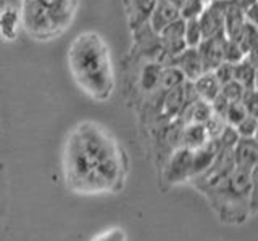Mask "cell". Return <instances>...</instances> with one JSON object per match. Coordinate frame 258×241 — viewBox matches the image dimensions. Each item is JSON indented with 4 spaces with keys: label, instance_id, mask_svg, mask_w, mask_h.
Masks as SVG:
<instances>
[{
    "label": "cell",
    "instance_id": "cell-1",
    "mask_svg": "<svg viewBox=\"0 0 258 241\" xmlns=\"http://www.w3.org/2000/svg\"><path fill=\"white\" fill-rule=\"evenodd\" d=\"M63 177L78 195L119 193L129 174V158L119 140L95 120H83L63 145Z\"/></svg>",
    "mask_w": 258,
    "mask_h": 241
},
{
    "label": "cell",
    "instance_id": "cell-2",
    "mask_svg": "<svg viewBox=\"0 0 258 241\" xmlns=\"http://www.w3.org/2000/svg\"><path fill=\"white\" fill-rule=\"evenodd\" d=\"M68 71L83 93L97 103L115 93L116 77L110 47L99 32L83 31L71 40L67 52Z\"/></svg>",
    "mask_w": 258,
    "mask_h": 241
},
{
    "label": "cell",
    "instance_id": "cell-3",
    "mask_svg": "<svg viewBox=\"0 0 258 241\" xmlns=\"http://www.w3.org/2000/svg\"><path fill=\"white\" fill-rule=\"evenodd\" d=\"M255 174L256 169L245 171L236 167L224 180L202 193L221 222L242 223L250 211H255Z\"/></svg>",
    "mask_w": 258,
    "mask_h": 241
},
{
    "label": "cell",
    "instance_id": "cell-4",
    "mask_svg": "<svg viewBox=\"0 0 258 241\" xmlns=\"http://www.w3.org/2000/svg\"><path fill=\"white\" fill-rule=\"evenodd\" d=\"M79 0H23L21 23L36 40L58 37L75 21Z\"/></svg>",
    "mask_w": 258,
    "mask_h": 241
},
{
    "label": "cell",
    "instance_id": "cell-5",
    "mask_svg": "<svg viewBox=\"0 0 258 241\" xmlns=\"http://www.w3.org/2000/svg\"><path fill=\"white\" fill-rule=\"evenodd\" d=\"M228 0H212L199 16V24L204 39L224 34V12Z\"/></svg>",
    "mask_w": 258,
    "mask_h": 241
},
{
    "label": "cell",
    "instance_id": "cell-6",
    "mask_svg": "<svg viewBox=\"0 0 258 241\" xmlns=\"http://www.w3.org/2000/svg\"><path fill=\"white\" fill-rule=\"evenodd\" d=\"M160 37V44L163 52L168 55L169 63L174 58L176 55H179L184 48H185V42H184V20L177 18L173 23H169L166 28H163L158 32Z\"/></svg>",
    "mask_w": 258,
    "mask_h": 241
},
{
    "label": "cell",
    "instance_id": "cell-7",
    "mask_svg": "<svg viewBox=\"0 0 258 241\" xmlns=\"http://www.w3.org/2000/svg\"><path fill=\"white\" fill-rule=\"evenodd\" d=\"M234 166L245 171H255L258 164V143L256 137H239L232 147Z\"/></svg>",
    "mask_w": 258,
    "mask_h": 241
},
{
    "label": "cell",
    "instance_id": "cell-8",
    "mask_svg": "<svg viewBox=\"0 0 258 241\" xmlns=\"http://www.w3.org/2000/svg\"><path fill=\"white\" fill-rule=\"evenodd\" d=\"M224 39H226V36L220 34V36H216V37L204 39L199 44L197 50H199L202 66H204V72L205 71H213L218 66V64L223 63Z\"/></svg>",
    "mask_w": 258,
    "mask_h": 241
},
{
    "label": "cell",
    "instance_id": "cell-9",
    "mask_svg": "<svg viewBox=\"0 0 258 241\" xmlns=\"http://www.w3.org/2000/svg\"><path fill=\"white\" fill-rule=\"evenodd\" d=\"M169 64L179 69L185 80H196L204 72L197 47H185L179 55L174 56Z\"/></svg>",
    "mask_w": 258,
    "mask_h": 241
},
{
    "label": "cell",
    "instance_id": "cell-10",
    "mask_svg": "<svg viewBox=\"0 0 258 241\" xmlns=\"http://www.w3.org/2000/svg\"><path fill=\"white\" fill-rule=\"evenodd\" d=\"M232 79L245 88L256 90V50L247 53L239 63L232 66Z\"/></svg>",
    "mask_w": 258,
    "mask_h": 241
},
{
    "label": "cell",
    "instance_id": "cell-11",
    "mask_svg": "<svg viewBox=\"0 0 258 241\" xmlns=\"http://www.w3.org/2000/svg\"><path fill=\"white\" fill-rule=\"evenodd\" d=\"M177 18H181L179 8L173 5L171 2H168V0H157V4L153 7V10L149 16L147 24L153 32L158 34L161 29L166 28L169 23H173Z\"/></svg>",
    "mask_w": 258,
    "mask_h": 241
},
{
    "label": "cell",
    "instance_id": "cell-12",
    "mask_svg": "<svg viewBox=\"0 0 258 241\" xmlns=\"http://www.w3.org/2000/svg\"><path fill=\"white\" fill-rule=\"evenodd\" d=\"M129 29H136L149 21V16L155 7L157 0H123Z\"/></svg>",
    "mask_w": 258,
    "mask_h": 241
},
{
    "label": "cell",
    "instance_id": "cell-13",
    "mask_svg": "<svg viewBox=\"0 0 258 241\" xmlns=\"http://www.w3.org/2000/svg\"><path fill=\"white\" fill-rule=\"evenodd\" d=\"M208 142H210V137L205 129V124H199V123L182 124L181 137H179V147L189 148V150H197L200 147H204V145Z\"/></svg>",
    "mask_w": 258,
    "mask_h": 241
},
{
    "label": "cell",
    "instance_id": "cell-14",
    "mask_svg": "<svg viewBox=\"0 0 258 241\" xmlns=\"http://www.w3.org/2000/svg\"><path fill=\"white\" fill-rule=\"evenodd\" d=\"M192 84H194V88H196V92L199 95V98L205 100L208 103L213 101L221 90V84L218 82V79L215 77L213 71L202 72L196 80H192Z\"/></svg>",
    "mask_w": 258,
    "mask_h": 241
},
{
    "label": "cell",
    "instance_id": "cell-15",
    "mask_svg": "<svg viewBox=\"0 0 258 241\" xmlns=\"http://www.w3.org/2000/svg\"><path fill=\"white\" fill-rule=\"evenodd\" d=\"M16 26H18V15L15 8L5 7L4 12L0 13V34L7 40H12L16 36Z\"/></svg>",
    "mask_w": 258,
    "mask_h": 241
},
{
    "label": "cell",
    "instance_id": "cell-16",
    "mask_svg": "<svg viewBox=\"0 0 258 241\" xmlns=\"http://www.w3.org/2000/svg\"><path fill=\"white\" fill-rule=\"evenodd\" d=\"M184 76L182 72L177 69L173 64H168V66H163L161 69V76H160V90L166 92L169 88H174L177 85H181L184 82Z\"/></svg>",
    "mask_w": 258,
    "mask_h": 241
},
{
    "label": "cell",
    "instance_id": "cell-17",
    "mask_svg": "<svg viewBox=\"0 0 258 241\" xmlns=\"http://www.w3.org/2000/svg\"><path fill=\"white\" fill-rule=\"evenodd\" d=\"M256 39H258V32H256V24L245 21V26L242 29L240 36L237 37L236 42L239 44L240 50L244 52V55L256 50Z\"/></svg>",
    "mask_w": 258,
    "mask_h": 241
},
{
    "label": "cell",
    "instance_id": "cell-18",
    "mask_svg": "<svg viewBox=\"0 0 258 241\" xmlns=\"http://www.w3.org/2000/svg\"><path fill=\"white\" fill-rule=\"evenodd\" d=\"M204 40L202 29L199 24V18L196 20H184V42L185 47H199V44Z\"/></svg>",
    "mask_w": 258,
    "mask_h": 241
},
{
    "label": "cell",
    "instance_id": "cell-19",
    "mask_svg": "<svg viewBox=\"0 0 258 241\" xmlns=\"http://www.w3.org/2000/svg\"><path fill=\"white\" fill-rule=\"evenodd\" d=\"M205 0H184L179 7V16L182 20H196L205 10Z\"/></svg>",
    "mask_w": 258,
    "mask_h": 241
},
{
    "label": "cell",
    "instance_id": "cell-20",
    "mask_svg": "<svg viewBox=\"0 0 258 241\" xmlns=\"http://www.w3.org/2000/svg\"><path fill=\"white\" fill-rule=\"evenodd\" d=\"M248 114L245 106L242 104L240 101H232L229 103L228 109L224 112V119H226V124L231 126V127H236L240 120H244L245 116Z\"/></svg>",
    "mask_w": 258,
    "mask_h": 241
},
{
    "label": "cell",
    "instance_id": "cell-21",
    "mask_svg": "<svg viewBox=\"0 0 258 241\" xmlns=\"http://www.w3.org/2000/svg\"><path fill=\"white\" fill-rule=\"evenodd\" d=\"M244 52L240 50L239 44L236 40L232 39H224V45H223V61L226 63H231V64H236L239 63L242 58H244Z\"/></svg>",
    "mask_w": 258,
    "mask_h": 241
},
{
    "label": "cell",
    "instance_id": "cell-22",
    "mask_svg": "<svg viewBox=\"0 0 258 241\" xmlns=\"http://www.w3.org/2000/svg\"><path fill=\"white\" fill-rule=\"evenodd\" d=\"M220 93H221L229 103H232V101H240V100H242V96H244V93H245V88L242 87V85L237 82V80H234V79H232V80H229V82H226V84L221 85Z\"/></svg>",
    "mask_w": 258,
    "mask_h": 241
},
{
    "label": "cell",
    "instance_id": "cell-23",
    "mask_svg": "<svg viewBox=\"0 0 258 241\" xmlns=\"http://www.w3.org/2000/svg\"><path fill=\"white\" fill-rule=\"evenodd\" d=\"M234 129H236V132H237L239 137H255L256 135V129H258L256 116L247 114L245 119L240 120V123Z\"/></svg>",
    "mask_w": 258,
    "mask_h": 241
},
{
    "label": "cell",
    "instance_id": "cell-24",
    "mask_svg": "<svg viewBox=\"0 0 258 241\" xmlns=\"http://www.w3.org/2000/svg\"><path fill=\"white\" fill-rule=\"evenodd\" d=\"M91 241H127V235L121 227H111L108 230L99 233V235L94 236Z\"/></svg>",
    "mask_w": 258,
    "mask_h": 241
},
{
    "label": "cell",
    "instance_id": "cell-25",
    "mask_svg": "<svg viewBox=\"0 0 258 241\" xmlns=\"http://www.w3.org/2000/svg\"><path fill=\"white\" fill-rule=\"evenodd\" d=\"M232 66H234V64L223 61L213 69V74H215V77L218 79V82H220L221 85L226 84V82H229V80H232Z\"/></svg>",
    "mask_w": 258,
    "mask_h": 241
},
{
    "label": "cell",
    "instance_id": "cell-26",
    "mask_svg": "<svg viewBox=\"0 0 258 241\" xmlns=\"http://www.w3.org/2000/svg\"><path fill=\"white\" fill-rule=\"evenodd\" d=\"M256 101H258L256 90H245L244 96H242V100H240V103L245 106L247 112L252 116H256V104H258Z\"/></svg>",
    "mask_w": 258,
    "mask_h": 241
},
{
    "label": "cell",
    "instance_id": "cell-27",
    "mask_svg": "<svg viewBox=\"0 0 258 241\" xmlns=\"http://www.w3.org/2000/svg\"><path fill=\"white\" fill-rule=\"evenodd\" d=\"M168 2H171L173 5H176L177 8H179V7H181V4L184 2V0H168Z\"/></svg>",
    "mask_w": 258,
    "mask_h": 241
},
{
    "label": "cell",
    "instance_id": "cell-28",
    "mask_svg": "<svg viewBox=\"0 0 258 241\" xmlns=\"http://www.w3.org/2000/svg\"><path fill=\"white\" fill-rule=\"evenodd\" d=\"M205 2H207V4H208V2H212V0H205Z\"/></svg>",
    "mask_w": 258,
    "mask_h": 241
}]
</instances>
